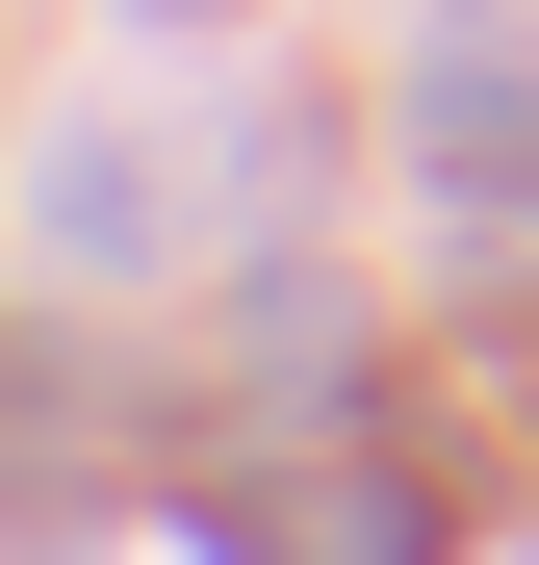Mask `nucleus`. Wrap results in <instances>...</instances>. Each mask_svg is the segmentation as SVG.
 Returning <instances> with one entry per match:
<instances>
[{"instance_id":"obj_1","label":"nucleus","mask_w":539,"mask_h":565,"mask_svg":"<svg viewBox=\"0 0 539 565\" xmlns=\"http://www.w3.org/2000/svg\"><path fill=\"white\" fill-rule=\"evenodd\" d=\"M411 104H436L411 154L463 180V206H539V52H514V26H436V52H411Z\"/></svg>"}]
</instances>
